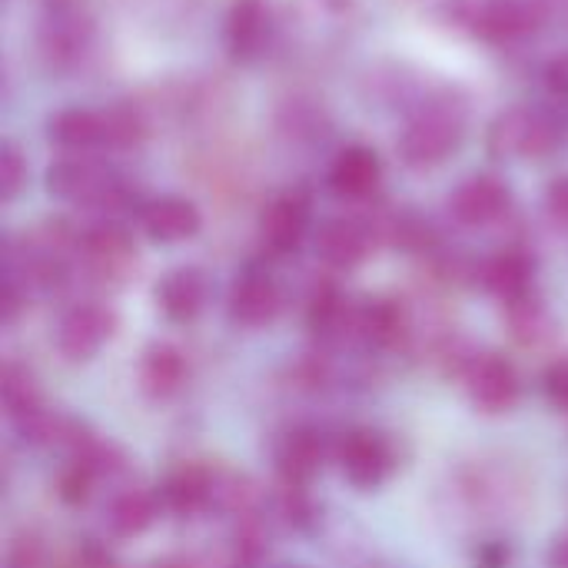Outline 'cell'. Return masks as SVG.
Wrapping results in <instances>:
<instances>
[{
  "mask_svg": "<svg viewBox=\"0 0 568 568\" xmlns=\"http://www.w3.org/2000/svg\"><path fill=\"white\" fill-rule=\"evenodd\" d=\"M479 568H506L509 566V552H506V546L503 542H486L483 549H479Z\"/></svg>",
  "mask_w": 568,
  "mask_h": 568,
  "instance_id": "obj_29",
  "label": "cell"
},
{
  "mask_svg": "<svg viewBox=\"0 0 568 568\" xmlns=\"http://www.w3.org/2000/svg\"><path fill=\"white\" fill-rule=\"evenodd\" d=\"M333 446L336 443H329L323 429H316V426H293L273 446L276 479L290 483V486L310 489V483L323 473L326 459L333 456Z\"/></svg>",
  "mask_w": 568,
  "mask_h": 568,
  "instance_id": "obj_5",
  "label": "cell"
},
{
  "mask_svg": "<svg viewBox=\"0 0 568 568\" xmlns=\"http://www.w3.org/2000/svg\"><path fill=\"white\" fill-rule=\"evenodd\" d=\"M50 140L63 150H93L100 143H110L106 113L93 110H63L50 120Z\"/></svg>",
  "mask_w": 568,
  "mask_h": 568,
  "instance_id": "obj_20",
  "label": "cell"
},
{
  "mask_svg": "<svg viewBox=\"0 0 568 568\" xmlns=\"http://www.w3.org/2000/svg\"><path fill=\"white\" fill-rule=\"evenodd\" d=\"M263 37H266L263 0H236L233 13H230V27H226V43H230L233 57H240V60L256 57V50L263 47Z\"/></svg>",
  "mask_w": 568,
  "mask_h": 568,
  "instance_id": "obj_24",
  "label": "cell"
},
{
  "mask_svg": "<svg viewBox=\"0 0 568 568\" xmlns=\"http://www.w3.org/2000/svg\"><path fill=\"white\" fill-rule=\"evenodd\" d=\"M463 386L473 399V406L486 416L513 413L523 399V376L513 359L493 349H476L463 369Z\"/></svg>",
  "mask_w": 568,
  "mask_h": 568,
  "instance_id": "obj_2",
  "label": "cell"
},
{
  "mask_svg": "<svg viewBox=\"0 0 568 568\" xmlns=\"http://www.w3.org/2000/svg\"><path fill=\"white\" fill-rule=\"evenodd\" d=\"M306 226H310L306 203L300 196H280L260 216V240L273 256H286L303 243Z\"/></svg>",
  "mask_w": 568,
  "mask_h": 568,
  "instance_id": "obj_16",
  "label": "cell"
},
{
  "mask_svg": "<svg viewBox=\"0 0 568 568\" xmlns=\"http://www.w3.org/2000/svg\"><path fill=\"white\" fill-rule=\"evenodd\" d=\"M0 399H3V409L10 416V423L43 409V389H40V379L37 373L20 363V359H7L3 363V376H0Z\"/></svg>",
  "mask_w": 568,
  "mask_h": 568,
  "instance_id": "obj_22",
  "label": "cell"
},
{
  "mask_svg": "<svg viewBox=\"0 0 568 568\" xmlns=\"http://www.w3.org/2000/svg\"><path fill=\"white\" fill-rule=\"evenodd\" d=\"M536 27V13L526 7V3H516V0H499L486 10L483 17V30L496 40H513V37H523Z\"/></svg>",
  "mask_w": 568,
  "mask_h": 568,
  "instance_id": "obj_25",
  "label": "cell"
},
{
  "mask_svg": "<svg viewBox=\"0 0 568 568\" xmlns=\"http://www.w3.org/2000/svg\"><path fill=\"white\" fill-rule=\"evenodd\" d=\"M113 333L116 313L100 300H80L60 316L53 343L67 363H87L113 339Z\"/></svg>",
  "mask_w": 568,
  "mask_h": 568,
  "instance_id": "obj_3",
  "label": "cell"
},
{
  "mask_svg": "<svg viewBox=\"0 0 568 568\" xmlns=\"http://www.w3.org/2000/svg\"><path fill=\"white\" fill-rule=\"evenodd\" d=\"M506 323H509V336H513L519 346H526V349L546 346V343L552 339V333H556V320H552L549 306H546L536 293H529V296L509 303V306H506Z\"/></svg>",
  "mask_w": 568,
  "mask_h": 568,
  "instance_id": "obj_21",
  "label": "cell"
},
{
  "mask_svg": "<svg viewBox=\"0 0 568 568\" xmlns=\"http://www.w3.org/2000/svg\"><path fill=\"white\" fill-rule=\"evenodd\" d=\"M27 183V163L20 160V153H17V146H3L0 150V196L10 203L17 193H20V186Z\"/></svg>",
  "mask_w": 568,
  "mask_h": 568,
  "instance_id": "obj_26",
  "label": "cell"
},
{
  "mask_svg": "<svg viewBox=\"0 0 568 568\" xmlns=\"http://www.w3.org/2000/svg\"><path fill=\"white\" fill-rule=\"evenodd\" d=\"M559 140V130L539 116V113H526V110H509L506 116L496 120L493 133H489V146L496 156H546Z\"/></svg>",
  "mask_w": 568,
  "mask_h": 568,
  "instance_id": "obj_9",
  "label": "cell"
},
{
  "mask_svg": "<svg viewBox=\"0 0 568 568\" xmlns=\"http://www.w3.org/2000/svg\"><path fill=\"white\" fill-rule=\"evenodd\" d=\"M479 280L506 306L536 293L532 290V260L519 250H503V253L489 256L479 270Z\"/></svg>",
  "mask_w": 568,
  "mask_h": 568,
  "instance_id": "obj_17",
  "label": "cell"
},
{
  "mask_svg": "<svg viewBox=\"0 0 568 568\" xmlns=\"http://www.w3.org/2000/svg\"><path fill=\"white\" fill-rule=\"evenodd\" d=\"M80 256L93 280L100 283H120L133 270V243L130 233L120 223H97L87 233H80Z\"/></svg>",
  "mask_w": 568,
  "mask_h": 568,
  "instance_id": "obj_8",
  "label": "cell"
},
{
  "mask_svg": "<svg viewBox=\"0 0 568 568\" xmlns=\"http://www.w3.org/2000/svg\"><path fill=\"white\" fill-rule=\"evenodd\" d=\"M230 320L243 329H263L270 326L283 310V290L266 270L243 273L230 290Z\"/></svg>",
  "mask_w": 568,
  "mask_h": 568,
  "instance_id": "obj_10",
  "label": "cell"
},
{
  "mask_svg": "<svg viewBox=\"0 0 568 568\" xmlns=\"http://www.w3.org/2000/svg\"><path fill=\"white\" fill-rule=\"evenodd\" d=\"M140 386L150 399H173L186 386V359L173 343L146 346L140 359Z\"/></svg>",
  "mask_w": 568,
  "mask_h": 568,
  "instance_id": "obj_18",
  "label": "cell"
},
{
  "mask_svg": "<svg viewBox=\"0 0 568 568\" xmlns=\"http://www.w3.org/2000/svg\"><path fill=\"white\" fill-rule=\"evenodd\" d=\"M383 180V163L366 146H349L336 156L329 170V186L346 200H366Z\"/></svg>",
  "mask_w": 568,
  "mask_h": 568,
  "instance_id": "obj_19",
  "label": "cell"
},
{
  "mask_svg": "<svg viewBox=\"0 0 568 568\" xmlns=\"http://www.w3.org/2000/svg\"><path fill=\"white\" fill-rule=\"evenodd\" d=\"M210 303V280L196 266H176L156 283V306L170 323H193Z\"/></svg>",
  "mask_w": 568,
  "mask_h": 568,
  "instance_id": "obj_11",
  "label": "cell"
},
{
  "mask_svg": "<svg viewBox=\"0 0 568 568\" xmlns=\"http://www.w3.org/2000/svg\"><path fill=\"white\" fill-rule=\"evenodd\" d=\"M546 566L568 568V529L566 532H559V536L549 542V549H546Z\"/></svg>",
  "mask_w": 568,
  "mask_h": 568,
  "instance_id": "obj_30",
  "label": "cell"
},
{
  "mask_svg": "<svg viewBox=\"0 0 568 568\" xmlns=\"http://www.w3.org/2000/svg\"><path fill=\"white\" fill-rule=\"evenodd\" d=\"M546 206H549V216L556 223L568 226V176L552 180V186L546 190Z\"/></svg>",
  "mask_w": 568,
  "mask_h": 568,
  "instance_id": "obj_28",
  "label": "cell"
},
{
  "mask_svg": "<svg viewBox=\"0 0 568 568\" xmlns=\"http://www.w3.org/2000/svg\"><path fill=\"white\" fill-rule=\"evenodd\" d=\"M449 210L463 226H489L509 210V190L496 176H473L453 193Z\"/></svg>",
  "mask_w": 568,
  "mask_h": 568,
  "instance_id": "obj_13",
  "label": "cell"
},
{
  "mask_svg": "<svg viewBox=\"0 0 568 568\" xmlns=\"http://www.w3.org/2000/svg\"><path fill=\"white\" fill-rule=\"evenodd\" d=\"M373 250V230L359 220H326L316 233V256L333 270L359 266Z\"/></svg>",
  "mask_w": 568,
  "mask_h": 568,
  "instance_id": "obj_14",
  "label": "cell"
},
{
  "mask_svg": "<svg viewBox=\"0 0 568 568\" xmlns=\"http://www.w3.org/2000/svg\"><path fill=\"white\" fill-rule=\"evenodd\" d=\"M200 210L183 196H160L143 206L140 226L153 243H183L200 233Z\"/></svg>",
  "mask_w": 568,
  "mask_h": 568,
  "instance_id": "obj_15",
  "label": "cell"
},
{
  "mask_svg": "<svg viewBox=\"0 0 568 568\" xmlns=\"http://www.w3.org/2000/svg\"><path fill=\"white\" fill-rule=\"evenodd\" d=\"M333 463L339 466V476L359 489V493H373L379 489L393 469H396V446L386 433L379 429H346L336 446H333Z\"/></svg>",
  "mask_w": 568,
  "mask_h": 568,
  "instance_id": "obj_1",
  "label": "cell"
},
{
  "mask_svg": "<svg viewBox=\"0 0 568 568\" xmlns=\"http://www.w3.org/2000/svg\"><path fill=\"white\" fill-rule=\"evenodd\" d=\"M160 506L173 519H196L213 513V469L180 466L160 486Z\"/></svg>",
  "mask_w": 568,
  "mask_h": 568,
  "instance_id": "obj_12",
  "label": "cell"
},
{
  "mask_svg": "<svg viewBox=\"0 0 568 568\" xmlns=\"http://www.w3.org/2000/svg\"><path fill=\"white\" fill-rule=\"evenodd\" d=\"M87 37H90L87 17H80L77 10L60 7V10H53V17L43 23L40 43H43V50H47L53 60H73L77 53H83Z\"/></svg>",
  "mask_w": 568,
  "mask_h": 568,
  "instance_id": "obj_23",
  "label": "cell"
},
{
  "mask_svg": "<svg viewBox=\"0 0 568 568\" xmlns=\"http://www.w3.org/2000/svg\"><path fill=\"white\" fill-rule=\"evenodd\" d=\"M459 136H463V130H459V123L449 113H439V110L423 113V116H416L403 130V136H399V156L406 160V166L426 170V166L443 163L459 146Z\"/></svg>",
  "mask_w": 568,
  "mask_h": 568,
  "instance_id": "obj_7",
  "label": "cell"
},
{
  "mask_svg": "<svg viewBox=\"0 0 568 568\" xmlns=\"http://www.w3.org/2000/svg\"><path fill=\"white\" fill-rule=\"evenodd\" d=\"M546 396L556 409L568 413V359H556L546 369Z\"/></svg>",
  "mask_w": 568,
  "mask_h": 568,
  "instance_id": "obj_27",
  "label": "cell"
},
{
  "mask_svg": "<svg viewBox=\"0 0 568 568\" xmlns=\"http://www.w3.org/2000/svg\"><path fill=\"white\" fill-rule=\"evenodd\" d=\"M47 190L57 200L90 203V206H120L126 200L123 183L110 170H103L93 160H80V156L53 163L47 170Z\"/></svg>",
  "mask_w": 568,
  "mask_h": 568,
  "instance_id": "obj_4",
  "label": "cell"
},
{
  "mask_svg": "<svg viewBox=\"0 0 568 568\" xmlns=\"http://www.w3.org/2000/svg\"><path fill=\"white\" fill-rule=\"evenodd\" d=\"M163 516L160 489L123 479L110 489L103 503V526L113 539H136Z\"/></svg>",
  "mask_w": 568,
  "mask_h": 568,
  "instance_id": "obj_6",
  "label": "cell"
}]
</instances>
